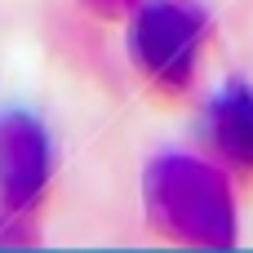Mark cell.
<instances>
[{"label": "cell", "mask_w": 253, "mask_h": 253, "mask_svg": "<svg viewBox=\"0 0 253 253\" xmlns=\"http://www.w3.org/2000/svg\"><path fill=\"white\" fill-rule=\"evenodd\" d=\"M205 142L213 147V156L240 173H253V89L231 80L222 84L209 107H205Z\"/></svg>", "instance_id": "4"}, {"label": "cell", "mask_w": 253, "mask_h": 253, "mask_svg": "<svg viewBox=\"0 0 253 253\" xmlns=\"http://www.w3.org/2000/svg\"><path fill=\"white\" fill-rule=\"evenodd\" d=\"M142 200L151 227L191 249H231L236 245V200L218 165L182 151L151 160L142 178Z\"/></svg>", "instance_id": "1"}, {"label": "cell", "mask_w": 253, "mask_h": 253, "mask_svg": "<svg viewBox=\"0 0 253 253\" xmlns=\"http://www.w3.org/2000/svg\"><path fill=\"white\" fill-rule=\"evenodd\" d=\"M205 44V13L187 0H142L129 13V58L160 89H187Z\"/></svg>", "instance_id": "2"}, {"label": "cell", "mask_w": 253, "mask_h": 253, "mask_svg": "<svg viewBox=\"0 0 253 253\" xmlns=\"http://www.w3.org/2000/svg\"><path fill=\"white\" fill-rule=\"evenodd\" d=\"M93 13H102V18H116V13H133L142 0H84Z\"/></svg>", "instance_id": "5"}, {"label": "cell", "mask_w": 253, "mask_h": 253, "mask_svg": "<svg viewBox=\"0 0 253 253\" xmlns=\"http://www.w3.org/2000/svg\"><path fill=\"white\" fill-rule=\"evenodd\" d=\"M49 133L31 111H0V209L22 213L49 182Z\"/></svg>", "instance_id": "3"}]
</instances>
